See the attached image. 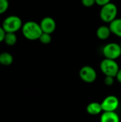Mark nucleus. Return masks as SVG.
I'll use <instances>...</instances> for the list:
<instances>
[{
  "instance_id": "obj_13",
  "label": "nucleus",
  "mask_w": 121,
  "mask_h": 122,
  "mask_svg": "<svg viewBox=\"0 0 121 122\" xmlns=\"http://www.w3.org/2000/svg\"><path fill=\"white\" fill-rule=\"evenodd\" d=\"M13 56L9 52H2L0 54V64L4 66H9L13 63Z\"/></svg>"
},
{
  "instance_id": "obj_21",
  "label": "nucleus",
  "mask_w": 121,
  "mask_h": 122,
  "mask_svg": "<svg viewBox=\"0 0 121 122\" xmlns=\"http://www.w3.org/2000/svg\"><path fill=\"white\" fill-rule=\"evenodd\" d=\"M116 78L117 81H118L119 83H121V69H119V71H118V74H117Z\"/></svg>"
},
{
  "instance_id": "obj_5",
  "label": "nucleus",
  "mask_w": 121,
  "mask_h": 122,
  "mask_svg": "<svg viewBox=\"0 0 121 122\" xmlns=\"http://www.w3.org/2000/svg\"><path fill=\"white\" fill-rule=\"evenodd\" d=\"M103 54L106 59L116 60L121 55V47L119 44L111 42L106 44L103 48Z\"/></svg>"
},
{
  "instance_id": "obj_16",
  "label": "nucleus",
  "mask_w": 121,
  "mask_h": 122,
  "mask_svg": "<svg viewBox=\"0 0 121 122\" xmlns=\"http://www.w3.org/2000/svg\"><path fill=\"white\" fill-rule=\"evenodd\" d=\"M9 7V0H0V15L4 14Z\"/></svg>"
},
{
  "instance_id": "obj_4",
  "label": "nucleus",
  "mask_w": 121,
  "mask_h": 122,
  "mask_svg": "<svg viewBox=\"0 0 121 122\" xmlns=\"http://www.w3.org/2000/svg\"><path fill=\"white\" fill-rule=\"evenodd\" d=\"M101 71L105 76L116 77L120 68L116 60L104 59L101 61L100 64Z\"/></svg>"
},
{
  "instance_id": "obj_8",
  "label": "nucleus",
  "mask_w": 121,
  "mask_h": 122,
  "mask_svg": "<svg viewBox=\"0 0 121 122\" xmlns=\"http://www.w3.org/2000/svg\"><path fill=\"white\" fill-rule=\"evenodd\" d=\"M39 24L44 33H47L50 34H52L56 28V21L51 16H45L44 18H43Z\"/></svg>"
},
{
  "instance_id": "obj_12",
  "label": "nucleus",
  "mask_w": 121,
  "mask_h": 122,
  "mask_svg": "<svg viewBox=\"0 0 121 122\" xmlns=\"http://www.w3.org/2000/svg\"><path fill=\"white\" fill-rule=\"evenodd\" d=\"M109 28L111 33L121 38V19L116 18L109 24Z\"/></svg>"
},
{
  "instance_id": "obj_6",
  "label": "nucleus",
  "mask_w": 121,
  "mask_h": 122,
  "mask_svg": "<svg viewBox=\"0 0 121 122\" xmlns=\"http://www.w3.org/2000/svg\"><path fill=\"white\" fill-rule=\"evenodd\" d=\"M79 76L86 83H93L97 78L96 70L91 66H84L79 71Z\"/></svg>"
},
{
  "instance_id": "obj_17",
  "label": "nucleus",
  "mask_w": 121,
  "mask_h": 122,
  "mask_svg": "<svg viewBox=\"0 0 121 122\" xmlns=\"http://www.w3.org/2000/svg\"><path fill=\"white\" fill-rule=\"evenodd\" d=\"M81 3L85 7H91L96 4V0H81Z\"/></svg>"
},
{
  "instance_id": "obj_1",
  "label": "nucleus",
  "mask_w": 121,
  "mask_h": 122,
  "mask_svg": "<svg viewBox=\"0 0 121 122\" xmlns=\"http://www.w3.org/2000/svg\"><path fill=\"white\" fill-rule=\"evenodd\" d=\"M21 31L23 36L30 41L39 39L43 33L40 24L34 21H28L25 22L22 26Z\"/></svg>"
},
{
  "instance_id": "obj_15",
  "label": "nucleus",
  "mask_w": 121,
  "mask_h": 122,
  "mask_svg": "<svg viewBox=\"0 0 121 122\" xmlns=\"http://www.w3.org/2000/svg\"><path fill=\"white\" fill-rule=\"evenodd\" d=\"M39 40L42 44H49L51 41L52 38H51V36L50 34H47V33H44L43 32Z\"/></svg>"
},
{
  "instance_id": "obj_20",
  "label": "nucleus",
  "mask_w": 121,
  "mask_h": 122,
  "mask_svg": "<svg viewBox=\"0 0 121 122\" xmlns=\"http://www.w3.org/2000/svg\"><path fill=\"white\" fill-rule=\"evenodd\" d=\"M5 35H6V31L4 30L2 26H0V43L4 41Z\"/></svg>"
},
{
  "instance_id": "obj_19",
  "label": "nucleus",
  "mask_w": 121,
  "mask_h": 122,
  "mask_svg": "<svg viewBox=\"0 0 121 122\" xmlns=\"http://www.w3.org/2000/svg\"><path fill=\"white\" fill-rule=\"evenodd\" d=\"M111 2V0H96V4L99 5L100 6H105Z\"/></svg>"
},
{
  "instance_id": "obj_2",
  "label": "nucleus",
  "mask_w": 121,
  "mask_h": 122,
  "mask_svg": "<svg viewBox=\"0 0 121 122\" xmlns=\"http://www.w3.org/2000/svg\"><path fill=\"white\" fill-rule=\"evenodd\" d=\"M21 19L16 15H11L5 18L1 26L6 33H16L21 29L23 26Z\"/></svg>"
},
{
  "instance_id": "obj_10",
  "label": "nucleus",
  "mask_w": 121,
  "mask_h": 122,
  "mask_svg": "<svg viewBox=\"0 0 121 122\" xmlns=\"http://www.w3.org/2000/svg\"><path fill=\"white\" fill-rule=\"evenodd\" d=\"M111 31L109 28V26L102 25L97 29L96 36L101 40H106L108 39L111 34Z\"/></svg>"
},
{
  "instance_id": "obj_11",
  "label": "nucleus",
  "mask_w": 121,
  "mask_h": 122,
  "mask_svg": "<svg viewBox=\"0 0 121 122\" xmlns=\"http://www.w3.org/2000/svg\"><path fill=\"white\" fill-rule=\"evenodd\" d=\"M86 112L91 115H98L103 112L101 103L91 102L86 107Z\"/></svg>"
},
{
  "instance_id": "obj_18",
  "label": "nucleus",
  "mask_w": 121,
  "mask_h": 122,
  "mask_svg": "<svg viewBox=\"0 0 121 122\" xmlns=\"http://www.w3.org/2000/svg\"><path fill=\"white\" fill-rule=\"evenodd\" d=\"M114 78L113 76H106L104 79V83L107 86H111L114 83Z\"/></svg>"
},
{
  "instance_id": "obj_22",
  "label": "nucleus",
  "mask_w": 121,
  "mask_h": 122,
  "mask_svg": "<svg viewBox=\"0 0 121 122\" xmlns=\"http://www.w3.org/2000/svg\"><path fill=\"white\" fill-rule=\"evenodd\" d=\"M120 45H121V44H120Z\"/></svg>"
},
{
  "instance_id": "obj_9",
  "label": "nucleus",
  "mask_w": 121,
  "mask_h": 122,
  "mask_svg": "<svg viewBox=\"0 0 121 122\" xmlns=\"http://www.w3.org/2000/svg\"><path fill=\"white\" fill-rule=\"evenodd\" d=\"M101 122H120V117L116 112H103Z\"/></svg>"
},
{
  "instance_id": "obj_7",
  "label": "nucleus",
  "mask_w": 121,
  "mask_h": 122,
  "mask_svg": "<svg viewBox=\"0 0 121 122\" xmlns=\"http://www.w3.org/2000/svg\"><path fill=\"white\" fill-rule=\"evenodd\" d=\"M103 112H115L119 106L118 99L113 95L106 97L101 103Z\"/></svg>"
},
{
  "instance_id": "obj_23",
  "label": "nucleus",
  "mask_w": 121,
  "mask_h": 122,
  "mask_svg": "<svg viewBox=\"0 0 121 122\" xmlns=\"http://www.w3.org/2000/svg\"><path fill=\"white\" fill-rule=\"evenodd\" d=\"M0 66H1V64H0Z\"/></svg>"
},
{
  "instance_id": "obj_3",
  "label": "nucleus",
  "mask_w": 121,
  "mask_h": 122,
  "mask_svg": "<svg viewBox=\"0 0 121 122\" xmlns=\"http://www.w3.org/2000/svg\"><path fill=\"white\" fill-rule=\"evenodd\" d=\"M118 8L116 5L112 2L101 6L100 11V18L106 23L110 24L117 18Z\"/></svg>"
},
{
  "instance_id": "obj_14",
  "label": "nucleus",
  "mask_w": 121,
  "mask_h": 122,
  "mask_svg": "<svg viewBox=\"0 0 121 122\" xmlns=\"http://www.w3.org/2000/svg\"><path fill=\"white\" fill-rule=\"evenodd\" d=\"M4 41L7 46H14L17 41V36L15 33H6Z\"/></svg>"
}]
</instances>
